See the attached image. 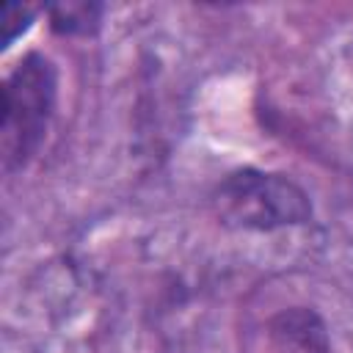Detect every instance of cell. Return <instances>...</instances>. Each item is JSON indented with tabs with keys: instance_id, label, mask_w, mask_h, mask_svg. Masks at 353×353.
I'll return each mask as SVG.
<instances>
[{
	"instance_id": "obj_1",
	"label": "cell",
	"mask_w": 353,
	"mask_h": 353,
	"mask_svg": "<svg viewBox=\"0 0 353 353\" xmlns=\"http://www.w3.org/2000/svg\"><path fill=\"white\" fill-rule=\"evenodd\" d=\"M58 97L55 63L41 52H28L3 80L0 157L3 171L14 174L39 152Z\"/></svg>"
},
{
	"instance_id": "obj_2",
	"label": "cell",
	"mask_w": 353,
	"mask_h": 353,
	"mask_svg": "<svg viewBox=\"0 0 353 353\" xmlns=\"http://www.w3.org/2000/svg\"><path fill=\"white\" fill-rule=\"evenodd\" d=\"M212 207L226 226L248 232H273L312 218V201L298 182L259 168H240L223 176L212 193Z\"/></svg>"
},
{
	"instance_id": "obj_4",
	"label": "cell",
	"mask_w": 353,
	"mask_h": 353,
	"mask_svg": "<svg viewBox=\"0 0 353 353\" xmlns=\"http://www.w3.org/2000/svg\"><path fill=\"white\" fill-rule=\"evenodd\" d=\"M47 14H50V28L58 36H88L99 28L102 6L85 0H66L50 6Z\"/></svg>"
},
{
	"instance_id": "obj_3",
	"label": "cell",
	"mask_w": 353,
	"mask_h": 353,
	"mask_svg": "<svg viewBox=\"0 0 353 353\" xmlns=\"http://www.w3.org/2000/svg\"><path fill=\"white\" fill-rule=\"evenodd\" d=\"M273 334L290 345H298L309 353H328V336L323 320L309 309H292L281 312L273 320Z\"/></svg>"
},
{
	"instance_id": "obj_5",
	"label": "cell",
	"mask_w": 353,
	"mask_h": 353,
	"mask_svg": "<svg viewBox=\"0 0 353 353\" xmlns=\"http://www.w3.org/2000/svg\"><path fill=\"white\" fill-rule=\"evenodd\" d=\"M36 6L30 3H3L0 8V47L8 50L36 19Z\"/></svg>"
}]
</instances>
